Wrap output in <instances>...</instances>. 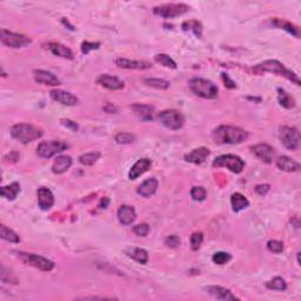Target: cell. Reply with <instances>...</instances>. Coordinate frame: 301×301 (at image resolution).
<instances>
[{
    "instance_id": "cell-15",
    "label": "cell",
    "mask_w": 301,
    "mask_h": 301,
    "mask_svg": "<svg viewBox=\"0 0 301 301\" xmlns=\"http://www.w3.org/2000/svg\"><path fill=\"white\" fill-rule=\"evenodd\" d=\"M97 82H98L100 86H102V87L112 91L121 90L125 86L124 81H121V80L117 78V77L111 76V74H101L98 80H97Z\"/></svg>"
},
{
    "instance_id": "cell-30",
    "label": "cell",
    "mask_w": 301,
    "mask_h": 301,
    "mask_svg": "<svg viewBox=\"0 0 301 301\" xmlns=\"http://www.w3.org/2000/svg\"><path fill=\"white\" fill-rule=\"evenodd\" d=\"M20 192L19 182H12L7 186H2L0 190V194L2 198L7 200H14Z\"/></svg>"
},
{
    "instance_id": "cell-26",
    "label": "cell",
    "mask_w": 301,
    "mask_h": 301,
    "mask_svg": "<svg viewBox=\"0 0 301 301\" xmlns=\"http://www.w3.org/2000/svg\"><path fill=\"white\" fill-rule=\"evenodd\" d=\"M72 165V158L70 156H59L54 160L52 165V172L54 174L65 173Z\"/></svg>"
},
{
    "instance_id": "cell-24",
    "label": "cell",
    "mask_w": 301,
    "mask_h": 301,
    "mask_svg": "<svg viewBox=\"0 0 301 301\" xmlns=\"http://www.w3.org/2000/svg\"><path fill=\"white\" fill-rule=\"evenodd\" d=\"M136 218H137L136 210H134V207H132V206L124 205L118 210V219L120 223H122V225L125 226L131 225L132 222H134Z\"/></svg>"
},
{
    "instance_id": "cell-14",
    "label": "cell",
    "mask_w": 301,
    "mask_h": 301,
    "mask_svg": "<svg viewBox=\"0 0 301 301\" xmlns=\"http://www.w3.org/2000/svg\"><path fill=\"white\" fill-rule=\"evenodd\" d=\"M208 156H210V150H208V148L199 147L191 151L190 153H186L185 156H183V159L187 162H191V164L201 165L206 161Z\"/></svg>"
},
{
    "instance_id": "cell-19",
    "label": "cell",
    "mask_w": 301,
    "mask_h": 301,
    "mask_svg": "<svg viewBox=\"0 0 301 301\" xmlns=\"http://www.w3.org/2000/svg\"><path fill=\"white\" fill-rule=\"evenodd\" d=\"M152 166V161L147 158H144V159H140L132 166L130 173H128V178L131 180H136L139 178L141 174H144L145 172H147L150 170V167Z\"/></svg>"
},
{
    "instance_id": "cell-9",
    "label": "cell",
    "mask_w": 301,
    "mask_h": 301,
    "mask_svg": "<svg viewBox=\"0 0 301 301\" xmlns=\"http://www.w3.org/2000/svg\"><path fill=\"white\" fill-rule=\"evenodd\" d=\"M159 120L165 127L170 128L172 131H178L185 124V117L180 111L177 110H166L159 114Z\"/></svg>"
},
{
    "instance_id": "cell-38",
    "label": "cell",
    "mask_w": 301,
    "mask_h": 301,
    "mask_svg": "<svg viewBox=\"0 0 301 301\" xmlns=\"http://www.w3.org/2000/svg\"><path fill=\"white\" fill-rule=\"evenodd\" d=\"M116 141L120 145H127L136 141V136L128 132H120L116 136Z\"/></svg>"
},
{
    "instance_id": "cell-40",
    "label": "cell",
    "mask_w": 301,
    "mask_h": 301,
    "mask_svg": "<svg viewBox=\"0 0 301 301\" xmlns=\"http://www.w3.org/2000/svg\"><path fill=\"white\" fill-rule=\"evenodd\" d=\"M206 196H207L206 190L201 187V186H194L191 190V197L193 198V200H196V201H203V200L206 199Z\"/></svg>"
},
{
    "instance_id": "cell-22",
    "label": "cell",
    "mask_w": 301,
    "mask_h": 301,
    "mask_svg": "<svg viewBox=\"0 0 301 301\" xmlns=\"http://www.w3.org/2000/svg\"><path fill=\"white\" fill-rule=\"evenodd\" d=\"M46 48L48 51H51L54 56L60 57V58L65 59H73V52L71 48H68L67 46L59 44V42H48L46 45Z\"/></svg>"
},
{
    "instance_id": "cell-37",
    "label": "cell",
    "mask_w": 301,
    "mask_h": 301,
    "mask_svg": "<svg viewBox=\"0 0 301 301\" xmlns=\"http://www.w3.org/2000/svg\"><path fill=\"white\" fill-rule=\"evenodd\" d=\"M100 153L99 152H90V153L81 154L79 157V162L81 165L85 166H92L97 162V160H99Z\"/></svg>"
},
{
    "instance_id": "cell-1",
    "label": "cell",
    "mask_w": 301,
    "mask_h": 301,
    "mask_svg": "<svg viewBox=\"0 0 301 301\" xmlns=\"http://www.w3.org/2000/svg\"><path fill=\"white\" fill-rule=\"evenodd\" d=\"M212 138L218 145H237L247 139L248 132L236 126L221 125L213 131Z\"/></svg>"
},
{
    "instance_id": "cell-3",
    "label": "cell",
    "mask_w": 301,
    "mask_h": 301,
    "mask_svg": "<svg viewBox=\"0 0 301 301\" xmlns=\"http://www.w3.org/2000/svg\"><path fill=\"white\" fill-rule=\"evenodd\" d=\"M42 131L33 125L17 124L11 128V136L21 144H30L42 137Z\"/></svg>"
},
{
    "instance_id": "cell-20",
    "label": "cell",
    "mask_w": 301,
    "mask_h": 301,
    "mask_svg": "<svg viewBox=\"0 0 301 301\" xmlns=\"http://www.w3.org/2000/svg\"><path fill=\"white\" fill-rule=\"evenodd\" d=\"M206 291L218 300H239V298L233 295L229 289L221 287V286H210V287L206 288Z\"/></svg>"
},
{
    "instance_id": "cell-12",
    "label": "cell",
    "mask_w": 301,
    "mask_h": 301,
    "mask_svg": "<svg viewBox=\"0 0 301 301\" xmlns=\"http://www.w3.org/2000/svg\"><path fill=\"white\" fill-rule=\"evenodd\" d=\"M50 96L54 101L65 106H74L78 104V98L71 92L64 90H53L50 92Z\"/></svg>"
},
{
    "instance_id": "cell-33",
    "label": "cell",
    "mask_w": 301,
    "mask_h": 301,
    "mask_svg": "<svg viewBox=\"0 0 301 301\" xmlns=\"http://www.w3.org/2000/svg\"><path fill=\"white\" fill-rule=\"evenodd\" d=\"M183 31H191L193 32L198 38H201L202 36V26L199 21L197 20H190V21H185L182 24Z\"/></svg>"
},
{
    "instance_id": "cell-2",
    "label": "cell",
    "mask_w": 301,
    "mask_h": 301,
    "mask_svg": "<svg viewBox=\"0 0 301 301\" xmlns=\"http://www.w3.org/2000/svg\"><path fill=\"white\" fill-rule=\"evenodd\" d=\"M254 70L259 73L268 72V73L277 74V76H280V77H285L286 79L289 80V81L294 82L295 85L300 86L299 77H298L294 72H292L291 70L286 68V66L281 64L280 61H278V60H266V61H262L261 64L257 65L256 67H254Z\"/></svg>"
},
{
    "instance_id": "cell-18",
    "label": "cell",
    "mask_w": 301,
    "mask_h": 301,
    "mask_svg": "<svg viewBox=\"0 0 301 301\" xmlns=\"http://www.w3.org/2000/svg\"><path fill=\"white\" fill-rule=\"evenodd\" d=\"M38 205L42 211H48L54 205V196L48 188L40 187L38 190Z\"/></svg>"
},
{
    "instance_id": "cell-28",
    "label": "cell",
    "mask_w": 301,
    "mask_h": 301,
    "mask_svg": "<svg viewBox=\"0 0 301 301\" xmlns=\"http://www.w3.org/2000/svg\"><path fill=\"white\" fill-rule=\"evenodd\" d=\"M272 25H273V26H275V27H278V28H281V30L287 31L289 34L294 36L295 38H299V37H300L299 27L295 26V25L292 24V22L286 21V20L274 18V19H272Z\"/></svg>"
},
{
    "instance_id": "cell-32",
    "label": "cell",
    "mask_w": 301,
    "mask_h": 301,
    "mask_svg": "<svg viewBox=\"0 0 301 301\" xmlns=\"http://www.w3.org/2000/svg\"><path fill=\"white\" fill-rule=\"evenodd\" d=\"M0 237H1V239L6 240L8 242L18 243L20 241L18 234L5 225H1V227H0Z\"/></svg>"
},
{
    "instance_id": "cell-45",
    "label": "cell",
    "mask_w": 301,
    "mask_h": 301,
    "mask_svg": "<svg viewBox=\"0 0 301 301\" xmlns=\"http://www.w3.org/2000/svg\"><path fill=\"white\" fill-rule=\"evenodd\" d=\"M165 245L170 248H176L180 245V239L178 236H168L165 239Z\"/></svg>"
},
{
    "instance_id": "cell-34",
    "label": "cell",
    "mask_w": 301,
    "mask_h": 301,
    "mask_svg": "<svg viewBox=\"0 0 301 301\" xmlns=\"http://www.w3.org/2000/svg\"><path fill=\"white\" fill-rule=\"evenodd\" d=\"M154 60H156L158 64L164 66V67L172 68V70H176L177 68V62L174 61L170 56H167V54H164V53L157 54V56L154 57Z\"/></svg>"
},
{
    "instance_id": "cell-42",
    "label": "cell",
    "mask_w": 301,
    "mask_h": 301,
    "mask_svg": "<svg viewBox=\"0 0 301 301\" xmlns=\"http://www.w3.org/2000/svg\"><path fill=\"white\" fill-rule=\"evenodd\" d=\"M267 248L272 253L280 254L283 251V243L281 241H278V240H269L267 242Z\"/></svg>"
},
{
    "instance_id": "cell-41",
    "label": "cell",
    "mask_w": 301,
    "mask_h": 301,
    "mask_svg": "<svg viewBox=\"0 0 301 301\" xmlns=\"http://www.w3.org/2000/svg\"><path fill=\"white\" fill-rule=\"evenodd\" d=\"M203 241V234L201 232H196L191 236V248L193 251H198L201 246V243Z\"/></svg>"
},
{
    "instance_id": "cell-6",
    "label": "cell",
    "mask_w": 301,
    "mask_h": 301,
    "mask_svg": "<svg viewBox=\"0 0 301 301\" xmlns=\"http://www.w3.org/2000/svg\"><path fill=\"white\" fill-rule=\"evenodd\" d=\"M279 139L281 144L289 151H297L300 147V133L295 127L280 126Z\"/></svg>"
},
{
    "instance_id": "cell-16",
    "label": "cell",
    "mask_w": 301,
    "mask_h": 301,
    "mask_svg": "<svg viewBox=\"0 0 301 301\" xmlns=\"http://www.w3.org/2000/svg\"><path fill=\"white\" fill-rule=\"evenodd\" d=\"M33 77L38 84L47 85V86H58L60 85V80L54 76L53 73L48 72V71L44 70H34Z\"/></svg>"
},
{
    "instance_id": "cell-23",
    "label": "cell",
    "mask_w": 301,
    "mask_h": 301,
    "mask_svg": "<svg viewBox=\"0 0 301 301\" xmlns=\"http://www.w3.org/2000/svg\"><path fill=\"white\" fill-rule=\"evenodd\" d=\"M131 110L133 111L134 114L139 117V118L141 120H145V121H150V120H153L154 108L150 105L133 104V105H131Z\"/></svg>"
},
{
    "instance_id": "cell-31",
    "label": "cell",
    "mask_w": 301,
    "mask_h": 301,
    "mask_svg": "<svg viewBox=\"0 0 301 301\" xmlns=\"http://www.w3.org/2000/svg\"><path fill=\"white\" fill-rule=\"evenodd\" d=\"M278 101L283 108L291 110L295 106V100L283 88H278Z\"/></svg>"
},
{
    "instance_id": "cell-11",
    "label": "cell",
    "mask_w": 301,
    "mask_h": 301,
    "mask_svg": "<svg viewBox=\"0 0 301 301\" xmlns=\"http://www.w3.org/2000/svg\"><path fill=\"white\" fill-rule=\"evenodd\" d=\"M188 10H190V7L185 4H164L154 7L153 13L158 17H161V18L171 19L182 16V14L188 12Z\"/></svg>"
},
{
    "instance_id": "cell-5",
    "label": "cell",
    "mask_w": 301,
    "mask_h": 301,
    "mask_svg": "<svg viewBox=\"0 0 301 301\" xmlns=\"http://www.w3.org/2000/svg\"><path fill=\"white\" fill-rule=\"evenodd\" d=\"M68 148V144L64 140H48V141L40 142L37 147V153L39 157L45 158H52L56 154L61 153Z\"/></svg>"
},
{
    "instance_id": "cell-48",
    "label": "cell",
    "mask_w": 301,
    "mask_h": 301,
    "mask_svg": "<svg viewBox=\"0 0 301 301\" xmlns=\"http://www.w3.org/2000/svg\"><path fill=\"white\" fill-rule=\"evenodd\" d=\"M61 124L64 125V126H66V127L71 128V130H72L73 132L78 131V124H77V122L72 121V120H70V119H61Z\"/></svg>"
},
{
    "instance_id": "cell-25",
    "label": "cell",
    "mask_w": 301,
    "mask_h": 301,
    "mask_svg": "<svg viewBox=\"0 0 301 301\" xmlns=\"http://www.w3.org/2000/svg\"><path fill=\"white\" fill-rule=\"evenodd\" d=\"M277 166L279 170H281L283 172H288V173H292V172H298L300 170V164L295 160L292 159V158L282 156L279 157L277 159Z\"/></svg>"
},
{
    "instance_id": "cell-7",
    "label": "cell",
    "mask_w": 301,
    "mask_h": 301,
    "mask_svg": "<svg viewBox=\"0 0 301 301\" xmlns=\"http://www.w3.org/2000/svg\"><path fill=\"white\" fill-rule=\"evenodd\" d=\"M214 167H226L233 173H241L245 168V161L240 157L234 156V154H225L220 156L214 159L213 161Z\"/></svg>"
},
{
    "instance_id": "cell-35",
    "label": "cell",
    "mask_w": 301,
    "mask_h": 301,
    "mask_svg": "<svg viewBox=\"0 0 301 301\" xmlns=\"http://www.w3.org/2000/svg\"><path fill=\"white\" fill-rule=\"evenodd\" d=\"M144 82L150 87L157 88V90H167L170 87V82L167 80L164 79H158V78H146L144 79Z\"/></svg>"
},
{
    "instance_id": "cell-27",
    "label": "cell",
    "mask_w": 301,
    "mask_h": 301,
    "mask_svg": "<svg viewBox=\"0 0 301 301\" xmlns=\"http://www.w3.org/2000/svg\"><path fill=\"white\" fill-rule=\"evenodd\" d=\"M125 253L127 254L128 258L136 260L137 262L142 263V265H145V263H147L148 261V253H147V251H145L144 248L128 247L125 251Z\"/></svg>"
},
{
    "instance_id": "cell-47",
    "label": "cell",
    "mask_w": 301,
    "mask_h": 301,
    "mask_svg": "<svg viewBox=\"0 0 301 301\" xmlns=\"http://www.w3.org/2000/svg\"><path fill=\"white\" fill-rule=\"evenodd\" d=\"M221 78H222V80H223V82H225V86H226V87H227V88H229V90H233V88H236V87H237L236 82H234L233 80L229 78L228 74L221 73Z\"/></svg>"
},
{
    "instance_id": "cell-36",
    "label": "cell",
    "mask_w": 301,
    "mask_h": 301,
    "mask_svg": "<svg viewBox=\"0 0 301 301\" xmlns=\"http://www.w3.org/2000/svg\"><path fill=\"white\" fill-rule=\"evenodd\" d=\"M266 287L269 289H273V291H286L287 288V283L285 280L280 277H275L272 280L266 282Z\"/></svg>"
},
{
    "instance_id": "cell-46",
    "label": "cell",
    "mask_w": 301,
    "mask_h": 301,
    "mask_svg": "<svg viewBox=\"0 0 301 301\" xmlns=\"http://www.w3.org/2000/svg\"><path fill=\"white\" fill-rule=\"evenodd\" d=\"M254 190H256V192L258 194H259V196L263 197L268 193L269 190H271V186H269L268 183H260V185L256 186V188H254Z\"/></svg>"
},
{
    "instance_id": "cell-4",
    "label": "cell",
    "mask_w": 301,
    "mask_h": 301,
    "mask_svg": "<svg viewBox=\"0 0 301 301\" xmlns=\"http://www.w3.org/2000/svg\"><path fill=\"white\" fill-rule=\"evenodd\" d=\"M190 88L194 94L203 99H216L219 94L217 85L211 80L203 78H192L190 80Z\"/></svg>"
},
{
    "instance_id": "cell-44",
    "label": "cell",
    "mask_w": 301,
    "mask_h": 301,
    "mask_svg": "<svg viewBox=\"0 0 301 301\" xmlns=\"http://www.w3.org/2000/svg\"><path fill=\"white\" fill-rule=\"evenodd\" d=\"M133 232L138 237H146L150 232V226L147 223H139V225L134 226Z\"/></svg>"
},
{
    "instance_id": "cell-13",
    "label": "cell",
    "mask_w": 301,
    "mask_h": 301,
    "mask_svg": "<svg viewBox=\"0 0 301 301\" xmlns=\"http://www.w3.org/2000/svg\"><path fill=\"white\" fill-rule=\"evenodd\" d=\"M251 150L253 152L254 156L259 158L265 164H271L272 160H273L274 150L273 147H271L267 144H258L256 146H252Z\"/></svg>"
},
{
    "instance_id": "cell-10",
    "label": "cell",
    "mask_w": 301,
    "mask_h": 301,
    "mask_svg": "<svg viewBox=\"0 0 301 301\" xmlns=\"http://www.w3.org/2000/svg\"><path fill=\"white\" fill-rule=\"evenodd\" d=\"M17 254H18V258L22 262H25L26 265L33 266V267L38 268L40 271L50 272L54 268V262L46 259L44 257L37 256V254L32 253H24V252H17Z\"/></svg>"
},
{
    "instance_id": "cell-39",
    "label": "cell",
    "mask_w": 301,
    "mask_h": 301,
    "mask_svg": "<svg viewBox=\"0 0 301 301\" xmlns=\"http://www.w3.org/2000/svg\"><path fill=\"white\" fill-rule=\"evenodd\" d=\"M231 259L232 256L229 253H226V252H217L212 257V261L217 263V265H225V263L231 261Z\"/></svg>"
},
{
    "instance_id": "cell-29",
    "label": "cell",
    "mask_w": 301,
    "mask_h": 301,
    "mask_svg": "<svg viewBox=\"0 0 301 301\" xmlns=\"http://www.w3.org/2000/svg\"><path fill=\"white\" fill-rule=\"evenodd\" d=\"M231 205L234 212H240L248 207L249 201L241 193H234L231 197Z\"/></svg>"
},
{
    "instance_id": "cell-43",
    "label": "cell",
    "mask_w": 301,
    "mask_h": 301,
    "mask_svg": "<svg viewBox=\"0 0 301 301\" xmlns=\"http://www.w3.org/2000/svg\"><path fill=\"white\" fill-rule=\"evenodd\" d=\"M100 42H90V41H84L81 44V52L84 54H88L92 51L99 50Z\"/></svg>"
},
{
    "instance_id": "cell-17",
    "label": "cell",
    "mask_w": 301,
    "mask_h": 301,
    "mask_svg": "<svg viewBox=\"0 0 301 301\" xmlns=\"http://www.w3.org/2000/svg\"><path fill=\"white\" fill-rule=\"evenodd\" d=\"M116 64L120 68H127V70H147L152 67V64L148 61H140V60H130L125 58L117 59Z\"/></svg>"
},
{
    "instance_id": "cell-21",
    "label": "cell",
    "mask_w": 301,
    "mask_h": 301,
    "mask_svg": "<svg viewBox=\"0 0 301 301\" xmlns=\"http://www.w3.org/2000/svg\"><path fill=\"white\" fill-rule=\"evenodd\" d=\"M158 186H159V182L156 178H150V179L145 180L141 185L138 187V194L144 198H150L156 194V192L158 190Z\"/></svg>"
},
{
    "instance_id": "cell-8",
    "label": "cell",
    "mask_w": 301,
    "mask_h": 301,
    "mask_svg": "<svg viewBox=\"0 0 301 301\" xmlns=\"http://www.w3.org/2000/svg\"><path fill=\"white\" fill-rule=\"evenodd\" d=\"M0 40L5 46L11 48H22L26 47L32 42L28 37L24 36V34H19V33H14L11 32V31L5 30L2 28L0 31Z\"/></svg>"
},
{
    "instance_id": "cell-49",
    "label": "cell",
    "mask_w": 301,
    "mask_h": 301,
    "mask_svg": "<svg viewBox=\"0 0 301 301\" xmlns=\"http://www.w3.org/2000/svg\"><path fill=\"white\" fill-rule=\"evenodd\" d=\"M102 108H104V111L107 112V113H116V112L118 111L116 106H114L113 104H111V102H107V104H106Z\"/></svg>"
}]
</instances>
